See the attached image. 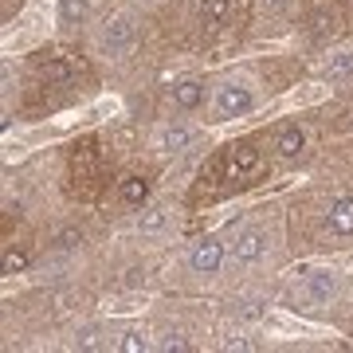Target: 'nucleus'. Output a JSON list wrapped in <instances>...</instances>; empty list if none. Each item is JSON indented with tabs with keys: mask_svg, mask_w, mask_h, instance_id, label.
I'll use <instances>...</instances> for the list:
<instances>
[{
	"mask_svg": "<svg viewBox=\"0 0 353 353\" xmlns=\"http://www.w3.org/2000/svg\"><path fill=\"white\" fill-rule=\"evenodd\" d=\"M173 102L181 106V110H196L204 102V83L201 79H181L173 87Z\"/></svg>",
	"mask_w": 353,
	"mask_h": 353,
	"instance_id": "nucleus-12",
	"label": "nucleus"
},
{
	"mask_svg": "<svg viewBox=\"0 0 353 353\" xmlns=\"http://www.w3.org/2000/svg\"><path fill=\"white\" fill-rule=\"evenodd\" d=\"M326 228L334 236H353V196H338L326 208Z\"/></svg>",
	"mask_w": 353,
	"mask_h": 353,
	"instance_id": "nucleus-9",
	"label": "nucleus"
},
{
	"mask_svg": "<svg viewBox=\"0 0 353 353\" xmlns=\"http://www.w3.org/2000/svg\"><path fill=\"white\" fill-rule=\"evenodd\" d=\"M118 350H126V353H134V350H150V341L141 338V334H126V341H118Z\"/></svg>",
	"mask_w": 353,
	"mask_h": 353,
	"instance_id": "nucleus-21",
	"label": "nucleus"
},
{
	"mask_svg": "<svg viewBox=\"0 0 353 353\" xmlns=\"http://www.w3.org/2000/svg\"><path fill=\"white\" fill-rule=\"evenodd\" d=\"M189 141H192V130L189 126H165L161 134H157V150H161V153H181Z\"/></svg>",
	"mask_w": 353,
	"mask_h": 353,
	"instance_id": "nucleus-14",
	"label": "nucleus"
},
{
	"mask_svg": "<svg viewBox=\"0 0 353 353\" xmlns=\"http://www.w3.org/2000/svg\"><path fill=\"white\" fill-rule=\"evenodd\" d=\"M169 224V208H150V212L141 216V232L150 236V232H161Z\"/></svg>",
	"mask_w": 353,
	"mask_h": 353,
	"instance_id": "nucleus-18",
	"label": "nucleus"
},
{
	"mask_svg": "<svg viewBox=\"0 0 353 353\" xmlns=\"http://www.w3.org/2000/svg\"><path fill=\"white\" fill-rule=\"evenodd\" d=\"M350 8H353V0H350Z\"/></svg>",
	"mask_w": 353,
	"mask_h": 353,
	"instance_id": "nucleus-24",
	"label": "nucleus"
},
{
	"mask_svg": "<svg viewBox=\"0 0 353 353\" xmlns=\"http://www.w3.org/2000/svg\"><path fill=\"white\" fill-rule=\"evenodd\" d=\"M252 106H255V94L243 83H224V87L216 90V118H240Z\"/></svg>",
	"mask_w": 353,
	"mask_h": 353,
	"instance_id": "nucleus-6",
	"label": "nucleus"
},
{
	"mask_svg": "<svg viewBox=\"0 0 353 353\" xmlns=\"http://www.w3.org/2000/svg\"><path fill=\"white\" fill-rule=\"evenodd\" d=\"M196 24L201 32H228V28H240V20L248 16V0H196Z\"/></svg>",
	"mask_w": 353,
	"mask_h": 353,
	"instance_id": "nucleus-4",
	"label": "nucleus"
},
{
	"mask_svg": "<svg viewBox=\"0 0 353 353\" xmlns=\"http://www.w3.org/2000/svg\"><path fill=\"white\" fill-rule=\"evenodd\" d=\"M267 228H243L240 236H236V243H232V259L236 263H259L267 255Z\"/></svg>",
	"mask_w": 353,
	"mask_h": 353,
	"instance_id": "nucleus-7",
	"label": "nucleus"
},
{
	"mask_svg": "<svg viewBox=\"0 0 353 353\" xmlns=\"http://www.w3.org/2000/svg\"><path fill=\"white\" fill-rule=\"evenodd\" d=\"M83 240H87V232L75 224V228H63V232L55 236V248H59V252H71V248H79Z\"/></svg>",
	"mask_w": 353,
	"mask_h": 353,
	"instance_id": "nucleus-17",
	"label": "nucleus"
},
{
	"mask_svg": "<svg viewBox=\"0 0 353 353\" xmlns=\"http://www.w3.org/2000/svg\"><path fill=\"white\" fill-rule=\"evenodd\" d=\"M263 150H255L252 141H240V145H228L220 157L212 161V169L224 176L228 185H255L263 176Z\"/></svg>",
	"mask_w": 353,
	"mask_h": 353,
	"instance_id": "nucleus-2",
	"label": "nucleus"
},
{
	"mask_svg": "<svg viewBox=\"0 0 353 353\" xmlns=\"http://www.w3.org/2000/svg\"><path fill=\"white\" fill-rule=\"evenodd\" d=\"M267 8H271V12H287L290 0H267Z\"/></svg>",
	"mask_w": 353,
	"mask_h": 353,
	"instance_id": "nucleus-23",
	"label": "nucleus"
},
{
	"mask_svg": "<svg viewBox=\"0 0 353 353\" xmlns=\"http://www.w3.org/2000/svg\"><path fill=\"white\" fill-rule=\"evenodd\" d=\"M83 71H87V63H83L79 51L51 48V51H39L36 55V75L43 79V83H51V87H67V83H75Z\"/></svg>",
	"mask_w": 353,
	"mask_h": 353,
	"instance_id": "nucleus-3",
	"label": "nucleus"
},
{
	"mask_svg": "<svg viewBox=\"0 0 353 353\" xmlns=\"http://www.w3.org/2000/svg\"><path fill=\"white\" fill-rule=\"evenodd\" d=\"M118 201L130 204V208H141V204L150 201V181H145L141 173L122 176V181H118Z\"/></svg>",
	"mask_w": 353,
	"mask_h": 353,
	"instance_id": "nucleus-10",
	"label": "nucleus"
},
{
	"mask_svg": "<svg viewBox=\"0 0 353 353\" xmlns=\"http://www.w3.org/2000/svg\"><path fill=\"white\" fill-rule=\"evenodd\" d=\"M306 24H310V36H314V39H330L334 32H338V12H334L330 4H318Z\"/></svg>",
	"mask_w": 353,
	"mask_h": 353,
	"instance_id": "nucleus-13",
	"label": "nucleus"
},
{
	"mask_svg": "<svg viewBox=\"0 0 353 353\" xmlns=\"http://www.w3.org/2000/svg\"><path fill=\"white\" fill-rule=\"evenodd\" d=\"M134 39H138V28H134V16L130 12L110 16L106 28H102V48L110 51V55H126L134 48Z\"/></svg>",
	"mask_w": 353,
	"mask_h": 353,
	"instance_id": "nucleus-5",
	"label": "nucleus"
},
{
	"mask_svg": "<svg viewBox=\"0 0 353 353\" xmlns=\"http://www.w3.org/2000/svg\"><path fill=\"white\" fill-rule=\"evenodd\" d=\"M63 16L67 20H83V16H87V0H63Z\"/></svg>",
	"mask_w": 353,
	"mask_h": 353,
	"instance_id": "nucleus-20",
	"label": "nucleus"
},
{
	"mask_svg": "<svg viewBox=\"0 0 353 353\" xmlns=\"http://www.w3.org/2000/svg\"><path fill=\"white\" fill-rule=\"evenodd\" d=\"M20 267H28V252H8L4 255V271H8V275L20 271Z\"/></svg>",
	"mask_w": 353,
	"mask_h": 353,
	"instance_id": "nucleus-19",
	"label": "nucleus"
},
{
	"mask_svg": "<svg viewBox=\"0 0 353 353\" xmlns=\"http://www.w3.org/2000/svg\"><path fill=\"white\" fill-rule=\"evenodd\" d=\"M326 79H330V83H345V79H353V51H338V55H330Z\"/></svg>",
	"mask_w": 353,
	"mask_h": 353,
	"instance_id": "nucleus-16",
	"label": "nucleus"
},
{
	"mask_svg": "<svg viewBox=\"0 0 353 353\" xmlns=\"http://www.w3.org/2000/svg\"><path fill=\"white\" fill-rule=\"evenodd\" d=\"M306 290H310V299H314V303H326L330 294L338 290V279L330 275V271H314V275L306 279Z\"/></svg>",
	"mask_w": 353,
	"mask_h": 353,
	"instance_id": "nucleus-15",
	"label": "nucleus"
},
{
	"mask_svg": "<svg viewBox=\"0 0 353 353\" xmlns=\"http://www.w3.org/2000/svg\"><path fill=\"white\" fill-rule=\"evenodd\" d=\"M106 181V153L94 138H83L67 153V192L75 201H94Z\"/></svg>",
	"mask_w": 353,
	"mask_h": 353,
	"instance_id": "nucleus-1",
	"label": "nucleus"
},
{
	"mask_svg": "<svg viewBox=\"0 0 353 353\" xmlns=\"http://www.w3.org/2000/svg\"><path fill=\"white\" fill-rule=\"evenodd\" d=\"M303 145H306V134L299 126H283L279 130V138H275V153L283 157V161H294L299 153H303Z\"/></svg>",
	"mask_w": 353,
	"mask_h": 353,
	"instance_id": "nucleus-11",
	"label": "nucleus"
},
{
	"mask_svg": "<svg viewBox=\"0 0 353 353\" xmlns=\"http://www.w3.org/2000/svg\"><path fill=\"white\" fill-rule=\"evenodd\" d=\"M161 350H165V353H185V350H189V341L176 338V334H169V338L161 341Z\"/></svg>",
	"mask_w": 353,
	"mask_h": 353,
	"instance_id": "nucleus-22",
	"label": "nucleus"
},
{
	"mask_svg": "<svg viewBox=\"0 0 353 353\" xmlns=\"http://www.w3.org/2000/svg\"><path fill=\"white\" fill-rule=\"evenodd\" d=\"M220 263H224V248L216 240H201L189 252V267L196 275H212V271H220Z\"/></svg>",
	"mask_w": 353,
	"mask_h": 353,
	"instance_id": "nucleus-8",
	"label": "nucleus"
}]
</instances>
